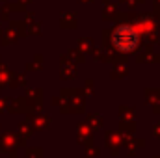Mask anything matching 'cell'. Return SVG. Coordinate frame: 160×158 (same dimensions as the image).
Masks as SVG:
<instances>
[{
	"label": "cell",
	"mask_w": 160,
	"mask_h": 158,
	"mask_svg": "<svg viewBox=\"0 0 160 158\" xmlns=\"http://www.w3.org/2000/svg\"><path fill=\"white\" fill-rule=\"evenodd\" d=\"M136 41H138V34L128 28V26H123L116 32V45L119 47L121 50H130L136 47Z\"/></svg>",
	"instance_id": "cell-1"
}]
</instances>
